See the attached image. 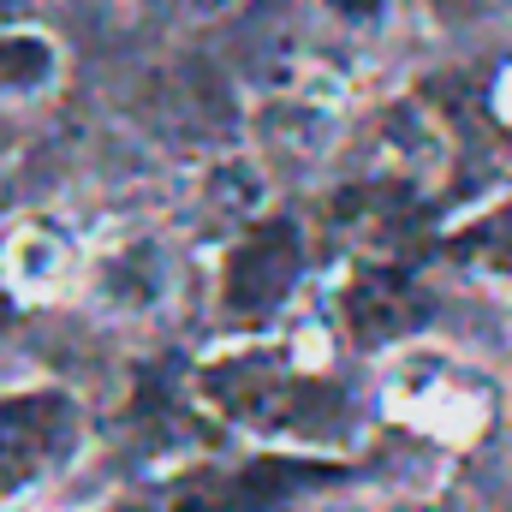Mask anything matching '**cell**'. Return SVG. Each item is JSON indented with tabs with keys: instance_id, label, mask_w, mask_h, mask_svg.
Wrapping results in <instances>:
<instances>
[{
	"instance_id": "cell-1",
	"label": "cell",
	"mask_w": 512,
	"mask_h": 512,
	"mask_svg": "<svg viewBox=\"0 0 512 512\" xmlns=\"http://www.w3.org/2000/svg\"><path fill=\"white\" fill-rule=\"evenodd\" d=\"M197 399L274 447H346L358 435L352 393L328 376V340L310 334H245L239 346H221L197 370Z\"/></svg>"
},
{
	"instance_id": "cell-2",
	"label": "cell",
	"mask_w": 512,
	"mask_h": 512,
	"mask_svg": "<svg viewBox=\"0 0 512 512\" xmlns=\"http://www.w3.org/2000/svg\"><path fill=\"white\" fill-rule=\"evenodd\" d=\"M376 399L393 423H405L423 441L441 447H477L495 417H501V387L483 364H471L465 352L441 346V340H399L382 352L376 370Z\"/></svg>"
},
{
	"instance_id": "cell-3",
	"label": "cell",
	"mask_w": 512,
	"mask_h": 512,
	"mask_svg": "<svg viewBox=\"0 0 512 512\" xmlns=\"http://www.w3.org/2000/svg\"><path fill=\"white\" fill-rule=\"evenodd\" d=\"M340 78H328L322 66H292L280 84L256 90L245 108V137H251V161L262 167H322L334 155L340 137Z\"/></svg>"
},
{
	"instance_id": "cell-4",
	"label": "cell",
	"mask_w": 512,
	"mask_h": 512,
	"mask_svg": "<svg viewBox=\"0 0 512 512\" xmlns=\"http://www.w3.org/2000/svg\"><path fill=\"white\" fill-rule=\"evenodd\" d=\"M304 233L298 221H245L239 239L221 256V274H215V310L239 328V334H262L304 286Z\"/></svg>"
},
{
	"instance_id": "cell-5",
	"label": "cell",
	"mask_w": 512,
	"mask_h": 512,
	"mask_svg": "<svg viewBox=\"0 0 512 512\" xmlns=\"http://www.w3.org/2000/svg\"><path fill=\"white\" fill-rule=\"evenodd\" d=\"M84 441V411L60 387L0 393V512L48 489Z\"/></svg>"
},
{
	"instance_id": "cell-6",
	"label": "cell",
	"mask_w": 512,
	"mask_h": 512,
	"mask_svg": "<svg viewBox=\"0 0 512 512\" xmlns=\"http://www.w3.org/2000/svg\"><path fill=\"white\" fill-rule=\"evenodd\" d=\"M84 292L96 298L102 316L120 322H149L173 304L179 292V251L161 233H114L102 245H90L84 262Z\"/></svg>"
},
{
	"instance_id": "cell-7",
	"label": "cell",
	"mask_w": 512,
	"mask_h": 512,
	"mask_svg": "<svg viewBox=\"0 0 512 512\" xmlns=\"http://www.w3.org/2000/svg\"><path fill=\"white\" fill-rule=\"evenodd\" d=\"M90 245L60 215H24L0 233V286L24 304H54L72 286H84Z\"/></svg>"
},
{
	"instance_id": "cell-8",
	"label": "cell",
	"mask_w": 512,
	"mask_h": 512,
	"mask_svg": "<svg viewBox=\"0 0 512 512\" xmlns=\"http://www.w3.org/2000/svg\"><path fill=\"white\" fill-rule=\"evenodd\" d=\"M417 292H411V280L382 262V256H370L364 268H352L346 280H340V292H334V322L346 328V340H358V346H399V340H417Z\"/></svg>"
},
{
	"instance_id": "cell-9",
	"label": "cell",
	"mask_w": 512,
	"mask_h": 512,
	"mask_svg": "<svg viewBox=\"0 0 512 512\" xmlns=\"http://www.w3.org/2000/svg\"><path fill=\"white\" fill-rule=\"evenodd\" d=\"M66 78V48L36 24H0V102H48Z\"/></svg>"
},
{
	"instance_id": "cell-10",
	"label": "cell",
	"mask_w": 512,
	"mask_h": 512,
	"mask_svg": "<svg viewBox=\"0 0 512 512\" xmlns=\"http://www.w3.org/2000/svg\"><path fill=\"white\" fill-rule=\"evenodd\" d=\"M316 12L346 36H370L387 24V0H316Z\"/></svg>"
},
{
	"instance_id": "cell-11",
	"label": "cell",
	"mask_w": 512,
	"mask_h": 512,
	"mask_svg": "<svg viewBox=\"0 0 512 512\" xmlns=\"http://www.w3.org/2000/svg\"><path fill=\"white\" fill-rule=\"evenodd\" d=\"M191 18H209V12H221V6H233V0H179Z\"/></svg>"
},
{
	"instance_id": "cell-12",
	"label": "cell",
	"mask_w": 512,
	"mask_h": 512,
	"mask_svg": "<svg viewBox=\"0 0 512 512\" xmlns=\"http://www.w3.org/2000/svg\"><path fill=\"white\" fill-rule=\"evenodd\" d=\"M495 102H501V114H507V120H512V72H507V78H501V90H495Z\"/></svg>"
},
{
	"instance_id": "cell-13",
	"label": "cell",
	"mask_w": 512,
	"mask_h": 512,
	"mask_svg": "<svg viewBox=\"0 0 512 512\" xmlns=\"http://www.w3.org/2000/svg\"><path fill=\"white\" fill-rule=\"evenodd\" d=\"M501 239H507V256H512V215H507V227H501Z\"/></svg>"
}]
</instances>
